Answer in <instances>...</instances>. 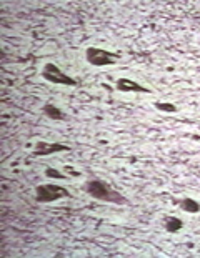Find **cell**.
<instances>
[{"mask_svg":"<svg viewBox=\"0 0 200 258\" xmlns=\"http://www.w3.org/2000/svg\"><path fill=\"white\" fill-rule=\"evenodd\" d=\"M85 191L90 197H93L95 200L100 202H107V203H127L125 197L117 191L115 188H112V185L104 182V180H98V178H93V180H88L85 183Z\"/></svg>","mask_w":200,"mask_h":258,"instance_id":"1","label":"cell"},{"mask_svg":"<svg viewBox=\"0 0 200 258\" xmlns=\"http://www.w3.org/2000/svg\"><path fill=\"white\" fill-rule=\"evenodd\" d=\"M69 197L70 191L60 185L45 183V185H38L35 188V199L40 203H52L62 199H69Z\"/></svg>","mask_w":200,"mask_h":258,"instance_id":"2","label":"cell"},{"mask_svg":"<svg viewBox=\"0 0 200 258\" xmlns=\"http://www.w3.org/2000/svg\"><path fill=\"white\" fill-rule=\"evenodd\" d=\"M85 58L90 65L105 67V65H114L117 60L120 58V55L110 50H104V48H98V47H88L85 52Z\"/></svg>","mask_w":200,"mask_h":258,"instance_id":"3","label":"cell"},{"mask_svg":"<svg viewBox=\"0 0 200 258\" xmlns=\"http://www.w3.org/2000/svg\"><path fill=\"white\" fill-rule=\"evenodd\" d=\"M42 77L50 84H57V85H69V87H75L77 82L72 79L70 75L64 74L55 63H45V67L42 70Z\"/></svg>","mask_w":200,"mask_h":258,"instance_id":"4","label":"cell"},{"mask_svg":"<svg viewBox=\"0 0 200 258\" xmlns=\"http://www.w3.org/2000/svg\"><path fill=\"white\" fill-rule=\"evenodd\" d=\"M65 150H69V147L62 145V144L38 142V144H35V148H33L32 155L33 157H45V155H50V153H59V152H65Z\"/></svg>","mask_w":200,"mask_h":258,"instance_id":"5","label":"cell"},{"mask_svg":"<svg viewBox=\"0 0 200 258\" xmlns=\"http://www.w3.org/2000/svg\"><path fill=\"white\" fill-rule=\"evenodd\" d=\"M117 90L119 92H140V93H145L150 92L145 87H142L140 84L133 82L130 79H119L117 80Z\"/></svg>","mask_w":200,"mask_h":258,"instance_id":"6","label":"cell"},{"mask_svg":"<svg viewBox=\"0 0 200 258\" xmlns=\"http://www.w3.org/2000/svg\"><path fill=\"white\" fill-rule=\"evenodd\" d=\"M177 203H179L180 210H183V212H188V213H197V212H200V203L195 202L193 199H190V197H185V199L179 200Z\"/></svg>","mask_w":200,"mask_h":258,"instance_id":"7","label":"cell"},{"mask_svg":"<svg viewBox=\"0 0 200 258\" xmlns=\"http://www.w3.org/2000/svg\"><path fill=\"white\" fill-rule=\"evenodd\" d=\"M164 227H165L167 232L177 233V232H180V230L183 228V222L180 220V218H177V217H165L164 218Z\"/></svg>","mask_w":200,"mask_h":258,"instance_id":"8","label":"cell"},{"mask_svg":"<svg viewBox=\"0 0 200 258\" xmlns=\"http://www.w3.org/2000/svg\"><path fill=\"white\" fill-rule=\"evenodd\" d=\"M43 113L52 120H62L64 118V113L60 112L54 103H45V105H43Z\"/></svg>","mask_w":200,"mask_h":258,"instance_id":"9","label":"cell"},{"mask_svg":"<svg viewBox=\"0 0 200 258\" xmlns=\"http://www.w3.org/2000/svg\"><path fill=\"white\" fill-rule=\"evenodd\" d=\"M154 107L160 112H169V113L177 112V107L174 105V103H169V102H155Z\"/></svg>","mask_w":200,"mask_h":258,"instance_id":"10","label":"cell"},{"mask_svg":"<svg viewBox=\"0 0 200 258\" xmlns=\"http://www.w3.org/2000/svg\"><path fill=\"white\" fill-rule=\"evenodd\" d=\"M45 175L48 178H57V180H64V178H67L64 173H60L59 170H55V168H47L45 170Z\"/></svg>","mask_w":200,"mask_h":258,"instance_id":"11","label":"cell"}]
</instances>
